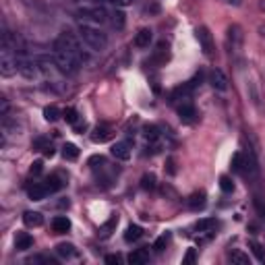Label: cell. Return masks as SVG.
I'll return each instance as SVG.
<instances>
[{"label": "cell", "instance_id": "6da1fadb", "mask_svg": "<svg viewBox=\"0 0 265 265\" xmlns=\"http://www.w3.org/2000/svg\"><path fill=\"white\" fill-rule=\"evenodd\" d=\"M54 62H56V68L62 75H77L79 68L83 66L81 58L75 56L58 38L54 40Z\"/></svg>", "mask_w": 265, "mask_h": 265}, {"label": "cell", "instance_id": "7a4b0ae2", "mask_svg": "<svg viewBox=\"0 0 265 265\" xmlns=\"http://www.w3.org/2000/svg\"><path fill=\"white\" fill-rule=\"evenodd\" d=\"M79 38L87 48L94 50V52H102V50H106V46H108V35H106L98 25L81 23L79 25Z\"/></svg>", "mask_w": 265, "mask_h": 265}, {"label": "cell", "instance_id": "3957f363", "mask_svg": "<svg viewBox=\"0 0 265 265\" xmlns=\"http://www.w3.org/2000/svg\"><path fill=\"white\" fill-rule=\"evenodd\" d=\"M15 73H19V66H17V52L11 46L0 44V75L13 77Z\"/></svg>", "mask_w": 265, "mask_h": 265}, {"label": "cell", "instance_id": "277c9868", "mask_svg": "<svg viewBox=\"0 0 265 265\" xmlns=\"http://www.w3.org/2000/svg\"><path fill=\"white\" fill-rule=\"evenodd\" d=\"M81 19L83 23H90V25H106V23H110V11L108 9H104L100 5H94V7H87L83 9L81 13Z\"/></svg>", "mask_w": 265, "mask_h": 265}, {"label": "cell", "instance_id": "5b68a950", "mask_svg": "<svg viewBox=\"0 0 265 265\" xmlns=\"http://www.w3.org/2000/svg\"><path fill=\"white\" fill-rule=\"evenodd\" d=\"M17 66H19V73H21L25 79H29V81L35 79V77H38V75L42 73L40 62L35 60V58H31L25 50L17 54Z\"/></svg>", "mask_w": 265, "mask_h": 265}, {"label": "cell", "instance_id": "8992f818", "mask_svg": "<svg viewBox=\"0 0 265 265\" xmlns=\"http://www.w3.org/2000/svg\"><path fill=\"white\" fill-rule=\"evenodd\" d=\"M195 35H197V42H199V46H201V50H203V54H205L207 58H211V56H214V50H216V46H214V35L209 33V29H207L205 25L197 27Z\"/></svg>", "mask_w": 265, "mask_h": 265}, {"label": "cell", "instance_id": "52a82bcc", "mask_svg": "<svg viewBox=\"0 0 265 265\" xmlns=\"http://www.w3.org/2000/svg\"><path fill=\"white\" fill-rule=\"evenodd\" d=\"M58 40H60V42H62V44H64V46H66L70 52H73L75 56H79V58H81V62H85V60H87V54H85V50H83V46H81V42H79L81 38L77 40L73 33L62 31V33L58 35Z\"/></svg>", "mask_w": 265, "mask_h": 265}, {"label": "cell", "instance_id": "ba28073f", "mask_svg": "<svg viewBox=\"0 0 265 265\" xmlns=\"http://www.w3.org/2000/svg\"><path fill=\"white\" fill-rule=\"evenodd\" d=\"M209 83H211V87H214L216 92H226L228 90V77H226V73L222 68H214L209 73Z\"/></svg>", "mask_w": 265, "mask_h": 265}, {"label": "cell", "instance_id": "9c48e42d", "mask_svg": "<svg viewBox=\"0 0 265 265\" xmlns=\"http://www.w3.org/2000/svg\"><path fill=\"white\" fill-rule=\"evenodd\" d=\"M170 60V44L168 42H160L153 50V56H151V62L153 64H166Z\"/></svg>", "mask_w": 265, "mask_h": 265}, {"label": "cell", "instance_id": "30bf717a", "mask_svg": "<svg viewBox=\"0 0 265 265\" xmlns=\"http://www.w3.org/2000/svg\"><path fill=\"white\" fill-rule=\"evenodd\" d=\"M240 44H242V29L238 25H230L228 27V50L238 52Z\"/></svg>", "mask_w": 265, "mask_h": 265}, {"label": "cell", "instance_id": "8fae6325", "mask_svg": "<svg viewBox=\"0 0 265 265\" xmlns=\"http://www.w3.org/2000/svg\"><path fill=\"white\" fill-rule=\"evenodd\" d=\"M114 137V129L110 125H98L92 133V141L94 143H106V141H110Z\"/></svg>", "mask_w": 265, "mask_h": 265}, {"label": "cell", "instance_id": "7c38bea8", "mask_svg": "<svg viewBox=\"0 0 265 265\" xmlns=\"http://www.w3.org/2000/svg\"><path fill=\"white\" fill-rule=\"evenodd\" d=\"M179 118L183 122H187V125H193V122L197 120V110H195V106H193L191 102H185L179 106Z\"/></svg>", "mask_w": 265, "mask_h": 265}, {"label": "cell", "instance_id": "4fadbf2b", "mask_svg": "<svg viewBox=\"0 0 265 265\" xmlns=\"http://www.w3.org/2000/svg\"><path fill=\"white\" fill-rule=\"evenodd\" d=\"M112 155L116 157V160H122V162H127L131 160V143L129 141H118V143L112 145Z\"/></svg>", "mask_w": 265, "mask_h": 265}, {"label": "cell", "instance_id": "5bb4252c", "mask_svg": "<svg viewBox=\"0 0 265 265\" xmlns=\"http://www.w3.org/2000/svg\"><path fill=\"white\" fill-rule=\"evenodd\" d=\"M187 205H189V209H193V211L203 209V207L207 205V195H205V191H195V193H193V195L187 199Z\"/></svg>", "mask_w": 265, "mask_h": 265}, {"label": "cell", "instance_id": "9a60e30c", "mask_svg": "<svg viewBox=\"0 0 265 265\" xmlns=\"http://www.w3.org/2000/svg\"><path fill=\"white\" fill-rule=\"evenodd\" d=\"M151 40H153V33H151V29L143 27V29H139V31H137V35H135L133 44H135L137 48H141V50H145V48H149Z\"/></svg>", "mask_w": 265, "mask_h": 265}, {"label": "cell", "instance_id": "2e32d148", "mask_svg": "<svg viewBox=\"0 0 265 265\" xmlns=\"http://www.w3.org/2000/svg\"><path fill=\"white\" fill-rule=\"evenodd\" d=\"M44 185H46V189H48V193H56V191H60L64 185H66V179L62 174H50L48 179L44 181Z\"/></svg>", "mask_w": 265, "mask_h": 265}, {"label": "cell", "instance_id": "e0dca14e", "mask_svg": "<svg viewBox=\"0 0 265 265\" xmlns=\"http://www.w3.org/2000/svg\"><path fill=\"white\" fill-rule=\"evenodd\" d=\"M116 226H118V216L114 214V216H110L108 220H106V222L100 226L98 236H100V238H110V236H112V232L116 230Z\"/></svg>", "mask_w": 265, "mask_h": 265}, {"label": "cell", "instance_id": "ac0fdd59", "mask_svg": "<svg viewBox=\"0 0 265 265\" xmlns=\"http://www.w3.org/2000/svg\"><path fill=\"white\" fill-rule=\"evenodd\" d=\"M33 149L35 151H42L46 157H52L54 155V145H52V141L46 139V137H38L33 141Z\"/></svg>", "mask_w": 265, "mask_h": 265}, {"label": "cell", "instance_id": "d6986e66", "mask_svg": "<svg viewBox=\"0 0 265 265\" xmlns=\"http://www.w3.org/2000/svg\"><path fill=\"white\" fill-rule=\"evenodd\" d=\"M27 195H29L31 201H42V199H46L50 195V193H48V189H46L44 183H35L33 187L27 189Z\"/></svg>", "mask_w": 265, "mask_h": 265}, {"label": "cell", "instance_id": "ffe728a7", "mask_svg": "<svg viewBox=\"0 0 265 265\" xmlns=\"http://www.w3.org/2000/svg\"><path fill=\"white\" fill-rule=\"evenodd\" d=\"M143 137H145V141H147V143H151V147H153V153L157 151V141H160V137H162V133H160V129H157V127H145L143 129Z\"/></svg>", "mask_w": 265, "mask_h": 265}, {"label": "cell", "instance_id": "44dd1931", "mask_svg": "<svg viewBox=\"0 0 265 265\" xmlns=\"http://www.w3.org/2000/svg\"><path fill=\"white\" fill-rule=\"evenodd\" d=\"M52 230H54L56 234H66L70 230V220L66 216H58L52 220Z\"/></svg>", "mask_w": 265, "mask_h": 265}, {"label": "cell", "instance_id": "7402d4cb", "mask_svg": "<svg viewBox=\"0 0 265 265\" xmlns=\"http://www.w3.org/2000/svg\"><path fill=\"white\" fill-rule=\"evenodd\" d=\"M23 222L29 228H38V226L44 224V216L40 214V211H25V214H23Z\"/></svg>", "mask_w": 265, "mask_h": 265}, {"label": "cell", "instance_id": "603a6c76", "mask_svg": "<svg viewBox=\"0 0 265 265\" xmlns=\"http://www.w3.org/2000/svg\"><path fill=\"white\" fill-rule=\"evenodd\" d=\"M149 261V251L147 249H135L131 255H129V263L131 265H143Z\"/></svg>", "mask_w": 265, "mask_h": 265}, {"label": "cell", "instance_id": "cb8c5ba5", "mask_svg": "<svg viewBox=\"0 0 265 265\" xmlns=\"http://www.w3.org/2000/svg\"><path fill=\"white\" fill-rule=\"evenodd\" d=\"M56 253H58L62 259H73V257H77L75 244H70V242H60V244H56Z\"/></svg>", "mask_w": 265, "mask_h": 265}, {"label": "cell", "instance_id": "d4e9b609", "mask_svg": "<svg viewBox=\"0 0 265 265\" xmlns=\"http://www.w3.org/2000/svg\"><path fill=\"white\" fill-rule=\"evenodd\" d=\"M15 246H17V251H27L33 246V238L27 234V232H19L15 238Z\"/></svg>", "mask_w": 265, "mask_h": 265}, {"label": "cell", "instance_id": "484cf974", "mask_svg": "<svg viewBox=\"0 0 265 265\" xmlns=\"http://www.w3.org/2000/svg\"><path fill=\"white\" fill-rule=\"evenodd\" d=\"M141 236H143V228L137 226V224H131L127 228V232H125V240L127 242H137Z\"/></svg>", "mask_w": 265, "mask_h": 265}, {"label": "cell", "instance_id": "4316f807", "mask_svg": "<svg viewBox=\"0 0 265 265\" xmlns=\"http://www.w3.org/2000/svg\"><path fill=\"white\" fill-rule=\"evenodd\" d=\"M62 157L68 162H75L77 157H79V147L75 143H64L62 145Z\"/></svg>", "mask_w": 265, "mask_h": 265}, {"label": "cell", "instance_id": "83f0119b", "mask_svg": "<svg viewBox=\"0 0 265 265\" xmlns=\"http://www.w3.org/2000/svg\"><path fill=\"white\" fill-rule=\"evenodd\" d=\"M230 168L232 172H238V174H244V153L242 151H236L232 155V162H230Z\"/></svg>", "mask_w": 265, "mask_h": 265}, {"label": "cell", "instance_id": "f1b7e54d", "mask_svg": "<svg viewBox=\"0 0 265 265\" xmlns=\"http://www.w3.org/2000/svg\"><path fill=\"white\" fill-rule=\"evenodd\" d=\"M216 228V220L214 218H205V220H199L195 224V230L197 232H211Z\"/></svg>", "mask_w": 265, "mask_h": 265}, {"label": "cell", "instance_id": "f546056e", "mask_svg": "<svg viewBox=\"0 0 265 265\" xmlns=\"http://www.w3.org/2000/svg\"><path fill=\"white\" fill-rule=\"evenodd\" d=\"M249 249L253 251V255H255V259H257L259 263L265 261V249H263V244H261V242H257V240H249Z\"/></svg>", "mask_w": 265, "mask_h": 265}, {"label": "cell", "instance_id": "4dcf8cb0", "mask_svg": "<svg viewBox=\"0 0 265 265\" xmlns=\"http://www.w3.org/2000/svg\"><path fill=\"white\" fill-rule=\"evenodd\" d=\"M60 116H62V112L56 108V106H46V108H44V118L48 122H56Z\"/></svg>", "mask_w": 265, "mask_h": 265}, {"label": "cell", "instance_id": "1f68e13d", "mask_svg": "<svg viewBox=\"0 0 265 265\" xmlns=\"http://www.w3.org/2000/svg\"><path fill=\"white\" fill-rule=\"evenodd\" d=\"M110 25L116 29H122L125 27V15L120 11H110Z\"/></svg>", "mask_w": 265, "mask_h": 265}, {"label": "cell", "instance_id": "d6a6232c", "mask_svg": "<svg viewBox=\"0 0 265 265\" xmlns=\"http://www.w3.org/2000/svg\"><path fill=\"white\" fill-rule=\"evenodd\" d=\"M228 257H230L232 263H240V265H249V263H251L249 255H244V253H240V251H232Z\"/></svg>", "mask_w": 265, "mask_h": 265}, {"label": "cell", "instance_id": "836d02e7", "mask_svg": "<svg viewBox=\"0 0 265 265\" xmlns=\"http://www.w3.org/2000/svg\"><path fill=\"white\" fill-rule=\"evenodd\" d=\"M168 242H170V234L166 232V234H162L160 238H157V240L153 242V251H155V253H162V251L166 249V246H168Z\"/></svg>", "mask_w": 265, "mask_h": 265}, {"label": "cell", "instance_id": "e575fe53", "mask_svg": "<svg viewBox=\"0 0 265 265\" xmlns=\"http://www.w3.org/2000/svg\"><path fill=\"white\" fill-rule=\"evenodd\" d=\"M62 118L68 122V125H77V122H79V112L75 108H66L62 112Z\"/></svg>", "mask_w": 265, "mask_h": 265}, {"label": "cell", "instance_id": "d590c367", "mask_svg": "<svg viewBox=\"0 0 265 265\" xmlns=\"http://www.w3.org/2000/svg\"><path fill=\"white\" fill-rule=\"evenodd\" d=\"M220 189L224 193H232L234 191V183H232L230 176H220Z\"/></svg>", "mask_w": 265, "mask_h": 265}, {"label": "cell", "instance_id": "8d00e7d4", "mask_svg": "<svg viewBox=\"0 0 265 265\" xmlns=\"http://www.w3.org/2000/svg\"><path fill=\"white\" fill-rule=\"evenodd\" d=\"M141 187H143L145 191L155 189V176L153 174H143V179H141Z\"/></svg>", "mask_w": 265, "mask_h": 265}, {"label": "cell", "instance_id": "74e56055", "mask_svg": "<svg viewBox=\"0 0 265 265\" xmlns=\"http://www.w3.org/2000/svg\"><path fill=\"white\" fill-rule=\"evenodd\" d=\"M253 203H255V209H257L259 218H263V220H265V199H263V197H259V195H255Z\"/></svg>", "mask_w": 265, "mask_h": 265}, {"label": "cell", "instance_id": "f35d334b", "mask_svg": "<svg viewBox=\"0 0 265 265\" xmlns=\"http://www.w3.org/2000/svg\"><path fill=\"white\" fill-rule=\"evenodd\" d=\"M27 263H46V265H56V261H54V259H50V257H44V255L31 257V259H27Z\"/></svg>", "mask_w": 265, "mask_h": 265}, {"label": "cell", "instance_id": "ab89813d", "mask_svg": "<svg viewBox=\"0 0 265 265\" xmlns=\"http://www.w3.org/2000/svg\"><path fill=\"white\" fill-rule=\"evenodd\" d=\"M100 3H106V5H114V7H129L133 0H100Z\"/></svg>", "mask_w": 265, "mask_h": 265}, {"label": "cell", "instance_id": "60d3db41", "mask_svg": "<svg viewBox=\"0 0 265 265\" xmlns=\"http://www.w3.org/2000/svg\"><path fill=\"white\" fill-rule=\"evenodd\" d=\"M193 261H195V249H189V253L183 259V263H193Z\"/></svg>", "mask_w": 265, "mask_h": 265}, {"label": "cell", "instance_id": "b9f144b4", "mask_svg": "<svg viewBox=\"0 0 265 265\" xmlns=\"http://www.w3.org/2000/svg\"><path fill=\"white\" fill-rule=\"evenodd\" d=\"M40 172H42V160L31 164V174H40Z\"/></svg>", "mask_w": 265, "mask_h": 265}, {"label": "cell", "instance_id": "7bdbcfd3", "mask_svg": "<svg viewBox=\"0 0 265 265\" xmlns=\"http://www.w3.org/2000/svg\"><path fill=\"white\" fill-rule=\"evenodd\" d=\"M118 261H120L118 255H108V257H106V263H118Z\"/></svg>", "mask_w": 265, "mask_h": 265}, {"label": "cell", "instance_id": "ee69618b", "mask_svg": "<svg viewBox=\"0 0 265 265\" xmlns=\"http://www.w3.org/2000/svg\"><path fill=\"white\" fill-rule=\"evenodd\" d=\"M228 5H234V7H240V0H226Z\"/></svg>", "mask_w": 265, "mask_h": 265}, {"label": "cell", "instance_id": "f6af8a7d", "mask_svg": "<svg viewBox=\"0 0 265 265\" xmlns=\"http://www.w3.org/2000/svg\"><path fill=\"white\" fill-rule=\"evenodd\" d=\"M259 11L265 13V0H259Z\"/></svg>", "mask_w": 265, "mask_h": 265}]
</instances>
